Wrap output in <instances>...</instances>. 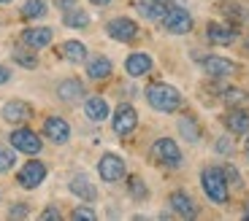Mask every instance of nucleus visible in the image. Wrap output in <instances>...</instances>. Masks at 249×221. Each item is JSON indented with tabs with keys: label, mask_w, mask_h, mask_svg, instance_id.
<instances>
[{
	"label": "nucleus",
	"mask_w": 249,
	"mask_h": 221,
	"mask_svg": "<svg viewBox=\"0 0 249 221\" xmlns=\"http://www.w3.org/2000/svg\"><path fill=\"white\" fill-rule=\"evenodd\" d=\"M146 103H149L155 110L171 113V110H179L181 92L171 84H149L146 86Z\"/></svg>",
	"instance_id": "obj_1"
},
{
	"label": "nucleus",
	"mask_w": 249,
	"mask_h": 221,
	"mask_svg": "<svg viewBox=\"0 0 249 221\" xmlns=\"http://www.w3.org/2000/svg\"><path fill=\"white\" fill-rule=\"evenodd\" d=\"M200 184H203V191L212 203H217V205L228 203V178H225V170H219V167H203Z\"/></svg>",
	"instance_id": "obj_2"
},
{
	"label": "nucleus",
	"mask_w": 249,
	"mask_h": 221,
	"mask_svg": "<svg viewBox=\"0 0 249 221\" xmlns=\"http://www.w3.org/2000/svg\"><path fill=\"white\" fill-rule=\"evenodd\" d=\"M152 159H157L165 167H181V151L176 146V141H171V138L155 141V146H152Z\"/></svg>",
	"instance_id": "obj_3"
},
{
	"label": "nucleus",
	"mask_w": 249,
	"mask_h": 221,
	"mask_svg": "<svg viewBox=\"0 0 249 221\" xmlns=\"http://www.w3.org/2000/svg\"><path fill=\"white\" fill-rule=\"evenodd\" d=\"M162 27L171 35H187V32L193 30V16L184 8H168L165 16H162Z\"/></svg>",
	"instance_id": "obj_4"
},
{
	"label": "nucleus",
	"mask_w": 249,
	"mask_h": 221,
	"mask_svg": "<svg viewBox=\"0 0 249 221\" xmlns=\"http://www.w3.org/2000/svg\"><path fill=\"white\" fill-rule=\"evenodd\" d=\"M203 65V73L212 76V79H228V76H236L238 73V65L231 60H225V57H217V54H209L200 60Z\"/></svg>",
	"instance_id": "obj_5"
},
{
	"label": "nucleus",
	"mask_w": 249,
	"mask_h": 221,
	"mask_svg": "<svg viewBox=\"0 0 249 221\" xmlns=\"http://www.w3.org/2000/svg\"><path fill=\"white\" fill-rule=\"evenodd\" d=\"M136 124H138V113H136V108H133V105L122 103L117 110H114L111 127H114V132H117V135H130L133 129H136Z\"/></svg>",
	"instance_id": "obj_6"
},
{
	"label": "nucleus",
	"mask_w": 249,
	"mask_h": 221,
	"mask_svg": "<svg viewBox=\"0 0 249 221\" xmlns=\"http://www.w3.org/2000/svg\"><path fill=\"white\" fill-rule=\"evenodd\" d=\"M106 32H108V38H114V41H119V43H130L133 38L138 35V25L127 16H117L106 25Z\"/></svg>",
	"instance_id": "obj_7"
},
{
	"label": "nucleus",
	"mask_w": 249,
	"mask_h": 221,
	"mask_svg": "<svg viewBox=\"0 0 249 221\" xmlns=\"http://www.w3.org/2000/svg\"><path fill=\"white\" fill-rule=\"evenodd\" d=\"M44 178H46V165L38 159L25 162L22 170H19V175H17L19 186H25V189H36L38 184H44Z\"/></svg>",
	"instance_id": "obj_8"
},
{
	"label": "nucleus",
	"mask_w": 249,
	"mask_h": 221,
	"mask_svg": "<svg viewBox=\"0 0 249 221\" xmlns=\"http://www.w3.org/2000/svg\"><path fill=\"white\" fill-rule=\"evenodd\" d=\"M98 173L103 181H119L124 178V159L117 154H103V159L98 162Z\"/></svg>",
	"instance_id": "obj_9"
},
{
	"label": "nucleus",
	"mask_w": 249,
	"mask_h": 221,
	"mask_svg": "<svg viewBox=\"0 0 249 221\" xmlns=\"http://www.w3.org/2000/svg\"><path fill=\"white\" fill-rule=\"evenodd\" d=\"M11 146L17 148V151H22V154H38L41 151V141H38V135L33 132V129H27V127L14 129L11 132Z\"/></svg>",
	"instance_id": "obj_10"
},
{
	"label": "nucleus",
	"mask_w": 249,
	"mask_h": 221,
	"mask_svg": "<svg viewBox=\"0 0 249 221\" xmlns=\"http://www.w3.org/2000/svg\"><path fill=\"white\" fill-rule=\"evenodd\" d=\"M206 38L214 46H231L236 41V27L233 25H222V22H209L206 25Z\"/></svg>",
	"instance_id": "obj_11"
},
{
	"label": "nucleus",
	"mask_w": 249,
	"mask_h": 221,
	"mask_svg": "<svg viewBox=\"0 0 249 221\" xmlns=\"http://www.w3.org/2000/svg\"><path fill=\"white\" fill-rule=\"evenodd\" d=\"M222 124L231 129L233 135H249V113L244 108H231L222 116Z\"/></svg>",
	"instance_id": "obj_12"
},
{
	"label": "nucleus",
	"mask_w": 249,
	"mask_h": 221,
	"mask_svg": "<svg viewBox=\"0 0 249 221\" xmlns=\"http://www.w3.org/2000/svg\"><path fill=\"white\" fill-rule=\"evenodd\" d=\"M44 135L49 138V141H54V143H68L71 127H68V122H65L62 116H49L44 122Z\"/></svg>",
	"instance_id": "obj_13"
},
{
	"label": "nucleus",
	"mask_w": 249,
	"mask_h": 221,
	"mask_svg": "<svg viewBox=\"0 0 249 221\" xmlns=\"http://www.w3.org/2000/svg\"><path fill=\"white\" fill-rule=\"evenodd\" d=\"M71 191H73L76 197H81L84 203H95V200H98V189H95V184L89 181V175H84V173H76L73 178H71Z\"/></svg>",
	"instance_id": "obj_14"
},
{
	"label": "nucleus",
	"mask_w": 249,
	"mask_h": 221,
	"mask_svg": "<svg viewBox=\"0 0 249 221\" xmlns=\"http://www.w3.org/2000/svg\"><path fill=\"white\" fill-rule=\"evenodd\" d=\"M30 116H33V108L27 103H22V100H11V103L3 105V119L8 124H22Z\"/></svg>",
	"instance_id": "obj_15"
},
{
	"label": "nucleus",
	"mask_w": 249,
	"mask_h": 221,
	"mask_svg": "<svg viewBox=\"0 0 249 221\" xmlns=\"http://www.w3.org/2000/svg\"><path fill=\"white\" fill-rule=\"evenodd\" d=\"M171 208H174V213H179L181 219L198 216V205H195V200L187 194V191H174V194H171Z\"/></svg>",
	"instance_id": "obj_16"
},
{
	"label": "nucleus",
	"mask_w": 249,
	"mask_h": 221,
	"mask_svg": "<svg viewBox=\"0 0 249 221\" xmlns=\"http://www.w3.org/2000/svg\"><path fill=\"white\" fill-rule=\"evenodd\" d=\"M52 35L54 32L49 27H30V30H22V43L30 46V49H44L52 43Z\"/></svg>",
	"instance_id": "obj_17"
},
{
	"label": "nucleus",
	"mask_w": 249,
	"mask_h": 221,
	"mask_svg": "<svg viewBox=\"0 0 249 221\" xmlns=\"http://www.w3.org/2000/svg\"><path fill=\"white\" fill-rule=\"evenodd\" d=\"M57 97L62 103H76V100L84 97V84L79 79H65L57 84Z\"/></svg>",
	"instance_id": "obj_18"
},
{
	"label": "nucleus",
	"mask_w": 249,
	"mask_h": 221,
	"mask_svg": "<svg viewBox=\"0 0 249 221\" xmlns=\"http://www.w3.org/2000/svg\"><path fill=\"white\" fill-rule=\"evenodd\" d=\"M124 70H127V76H146L152 70V57L143 54V51H133L127 60H124Z\"/></svg>",
	"instance_id": "obj_19"
},
{
	"label": "nucleus",
	"mask_w": 249,
	"mask_h": 221,
	"mask_svg": "<svg viewBox=\"0 0 249 221\" xmlns=\"http://www.w3.org/2000/svg\"><path fill=\"white\" fill-rule=\"evenodd\" d=\"M138 14H141L143 19H149V22H162V16H165V0H141L138 3Z\"/></svg>",
	"instance_id": "obj_20"
},
{
	"label": "nucleus",
	"mask_w": 249,
	"mask_h": 221,
	"mask_svg": "<svg viewBox=\"0 0 249 221\" xmlns=\"http://www.w3.org/2000/svg\"><path fill=\"white\" fill-rule=\"evenodd\" d=\"M84 113H87V119H92V122H103V119H108V103L103 97H87Z\"/></svg>",
	"instance_id": "obj_21"
},
{
	"label": "nucleus",
	"mask_w": 249,
	"mask_h": 221,
	"mask_svg": "<svg viewBox=\"0 0 249 221\" xmlns=\"http://www.w3.org/2000/svg\"><path fill=\"white\" fill-rule=\"evenodd\" d=\"M87 76L95 81L108 79V76H111V60H108V57H92V60L87 62Z\"/></svg>",
	"instance_id": "obj_22"
},
{
	"label": "nucleus",
	"mask_w": 249,
	"mask_h": 221,
	"mask_svg": "<svg viewBox=\"0 0 249 221\" xmlns=\"http://www.w3.org/2000/svg\"><path fill=\"white\" fill-rule=\"evenodd\" d=\"M60 54L68 62H84L87 60V46H84L81 41H65L60 46Z\"/></svg>",
	"instance_id": "obj_23"
},
{
	"label": "nucleus",
	"mask_w": 249,
	"mask_h": 221,
	"mask_svg": "<svg viewBox=\"0 0 249 221\" xmlns=\"http://www.w3.org/2000/svg\"><path fill=\"white\" fill-rule=\"evenodd\" d=\"M222 103L228 105V108H241V105L249 103V95L244 92V89H236V86H231V89H222Z\"/></svg>",
	"instance_id": "obj_24"
},
{
	"label": "nucleus",
	"mask_w": 249,
	"mask_h": 221,
	"mask_svg": "<svg viewBox=\"0 0 249 221\" xmlns=\"http://www.w3.org/2000/svg\"><path fill=\"white\" fill-rule=\"evenodd\" d=\"M179 132H181V138L190 141V143L200 141V127H198V122H195L193 116H181L179 119Z\"/></svg>",
	"instance_id": "obj_25"
},
{
	"label": "nucleus",
	"mask_w": 249,
	"mask_h": 221,
	"mask_svg": "<svg viewBox=\"0 0 249 221\" xmlns=\"http://www.w3.org/2000/svg\"><path fill=\"white\" fill-rule=\"evenodd\" d=\"M62 25H65V27H87L89 25V16H87V11L71 8V11H65V16H62Z\"/></svg>",
	"instance_id": "obj_26"
},
{
	"label": "nucleus",
	"mask_w": 249,
	"mask_h": 221,
	"mask_svg": "<svg viewBox=\"0 0 249 221\" xmlns=\"http://www.w3.org/2000/svg\"><path fill=\"white\" fill-rule=\"evenodd\" d=\"M44 14H46L44 0H25V3H22V16L25 19H41Z\"/></svg>",
	"instance_id": "obj_27"
},
{
	"label": "nucleus",
	"mask_w": 249,
	"mask_h": 221,
	"mask_svg": "<svg viewBox=\"0 0 249 221\" xmlns=\"http://www.w3.org/2000/svg\"><path fill=\"white\" fill-rule=\"evenodd\" d=\"M225 16L231 19L233 25H247L249 22V11L244 6H228L225 8Z\"/></svg>",
	"instance_id": "obj_28"
},
{
	"label": "nucleus",
	"mask_w": 249,
	"mask_h": 221,
	"mask_svg": "<svg viewBox=\"0 0 249 221\" xmlns=\"http://www.w3.org/2000/svg\"><path fill=\"white\" fill-rule=\"evenodd\" d=\"M14 162H17V157H14V151L8 146H0V173H8L14 167Z\"/></svg>",
	"instance_id": "obj_29"
},
{
	"label": "nucleus",
	"mask_w": 249,
	"mask_h": 221,
	"mask_svg": "<svg viewBox=\"0 0 249 221\" xmlns=\"http://www.w3.org/2000/svg\"><path fill=\"white\" fill-rule=\"evenodd\" d=\"M14 62L22 65V68H36L38 65V60L33 54H27V51H14Z\"/></svg>",
	"instance_id": "obj_30"
},
{
	"label": "nucleus",
	"mask_w": 249,
	"mask_h": 221,
	"mask_svg": "<svg viewBox=\"0 0 249 221\" xmlns=\"http://www.w3.org/2000/svg\"><path fill=\"white\" fill-rule=\"evenodd\" d=\"M127 189H130V194L136 197V200H143V197H146V186H143V181L138 178V175L130 178V186H127Z\"/></svg>",
	"instance_id": "obj_31"
},
{
	"label": "nucleus",
	"mask_w": 249,
	"mask_h": 221,
	"mask_svg": "<svg viewBox=\"0 0 249 221\" xmlns=\"http://www.w3.org/2000/svg\"><path fill=\"white\" fill-rule=\"evenodd\" d=\"M73 219H76V221H84V219H87V221H95V210H92V208H84V205H81V208L73 210Z\"/></svg>",
	"instance_id": "obj_32"
},
{
	"label": "nucleus",
	"mask_w": 249,
	"mask_h": 221,
	"mask_svg": "<svg viewBox=\"0 0 249 221\" xmlns=\"http://www.w3.org/2000/svg\"><path fill=\"white\" fill-rule=\"evenodd\" d=\"M225 178L231 181V186H236V189L241 186V175L236 173V167H233V165H228V167H225Z\"/></svg>",
	"instance_id": "obj_33"
},
{
	"label": "nucleus",
	"mask_w": 249,
	"mask_h": 221,
	"mask_svg": "<svg viewBox=\"0 0 249 221\" xmlns=\"http://www.w3.org/2000/svg\"><path fill=\"white\" fill-rule=\"evenodd\" d=\"M214 148H217L219 154H233V143H231V138H219Z\"/></svg>",
	"instance_id": "obj_34"
},
{
	"label": "nucleus",
	"mask_w": 249,
	"mask_h": 221,
	"mask_svg": "<svg viewBox=\"0 0 249 221\" xmlns=\"http://www.w3.org/2000/svg\"><path fill=\"white\" fill-rule=\"evenodd\" d=\"M41 219H44V221H49V219H52V221H60V219H62V213H60L57 208H46L44 213H41Z\"/></svg>",
	"instance_id": "obj_35"
},
{
	"label": "nucleus",
	"mask_w": 249,
	"mask_h": 221,
	"mask_svg": "<svg viewBox=\"0 0 249 221\" xmlns=\"http://www.w3.org/2000/svg\"><path fill=\"white\" fill-rule=\"evenodd\" d=\"M11 216H14V219H25L27 208H25V205H17V208H11Z\"/></svg>",
	"instance_id": "obj_36"
},
{
	"label": "nucleus",
	"mask_w": 249,
	"mask_h": 221,
	"mask_svg": "<svg viewBox=\"0 0 249 221\" xmlns=\"http://www.w3.org/2000/svg\"><path fill=\"white\" fill-rule=\"evenodd\" d=\"M57 6H60L62 11H71V8H76V0H57Z\"/></svg>",
	"instance_id": "obj_37"
},
{
	"label": "nucleus",
	"mask_w": 249,
	"mask_h": 221,
	"mask_svg": "<svg viewBox=\"0 0 249 221\" xmlns=\"http://www.w3.org/2000/svg\"><path fill=\"white\" fill-rule=\"evenodd\" d=\"M8 79H11V70L6 65H0V84H8Z\"/></svg>",
	"instance_id": "obj_38"
},
{
	"label": "nucleus",
	"mask_w": 249,
	"mask_h": 221,
	"mask_svg": "<svg viewBox=\"0 0 249 221\" xmlns=\"http://www.w3.org/2000/svg\"><path fill=\"white\" fill-rule=\"evenodd\" d=\"M89 3H95V6H106V3H111V0H89Z\"/></svg>",
	"instance_id": "obj_39"
},
{
	"label": "nucleus",
	"mask_w": 249,
	"mask_h": 221,
	"mask_svg": "<svg viewBox=\"0 0 249 221\" xmlns=\"http://www.w3.org/2000/svg\"><path fill=\"white\" fill-rule=\"evenodd\" d=\"M244 216H247V219H249V203L244 205Z\"/></svg>",
	"instance_id": "obj_40"
},
{
	"label": "nucleus",
	"mask_w": 249,
	"mask_h": 221,
	"mask_svg": "<svg viewBox=\"0 0 249 221\" xmlns=\"http://www.w3.org/2000/svg\"><path fill=\"white\" fill-rule=\"evenodd\" d=\"M244 51H249V38H247V41H244Z\"/></svg>",
	"instance_id": "obj_41"
},
{
	"label": "nucleus",
	"mask_w": 249,
	"mask_h": 221,
	"mask_svg": "<svg viewBox=\"0 0 249 221\" xmlns=\"http://www.w3.org/2000/svg\"><path fill=\"white\" fill-rule=\"evenodd\" d=\"M244 148H247V154H249V138H247V143H244Z\"/></svg>",
	"instance_id": "obj_42"
},
{
	"label": "nucleus",
	"mask_w": 249,
	"mask_h": 221,
	"mask_svg": "<svg viewBox=\"0 0 249 221\" xmlns=\"http://www.w3.org/2000/svg\"><path fill=\"white\" fill-rule=\"evenodd\" d=\"M0 3H11V0H0Z\"/></svg>",
	"instance_id": "obj_43"
}]
</instances>
